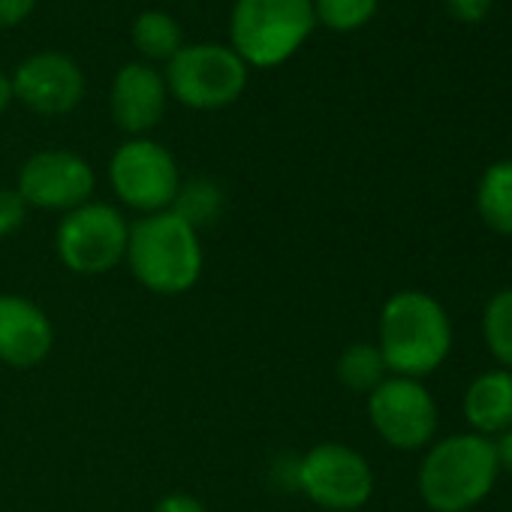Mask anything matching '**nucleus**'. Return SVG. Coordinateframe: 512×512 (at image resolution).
<instances>
[{"label":"nucleus","mask_w":512,"mask_h":512,"mask_svg":"<svg viewBox=\"0 0 512 512\" xmlns=\"http://www.w3.org/2000/svg\"><path fill=\"white\" fill-rule=\"evenodd\" d=\"M377 347L395 377H428L452 350L449 314L434 296L422 290H401L383 305Z\"/></svg>","instance_id":"1"},{"label":"nucleus","mask_w":512,"mask_h":512,"mask_svg":"<svg viewBox=\"0 0 512 512\" xmlns=\"http://www.w3.org/2000/svg\"><path fill=\"white\" fill-rule=\"evenodd\" d=\"M500 473L497 446L482 434H452L428 449L419 464V494L434 512H470Z\"/></svg>","instance_id":"2"},{"label":"nucleus","mask_w":512,"mask_h":512,"mask_svg":"<svg viewBox=\"0 0 512 512\" xmlns=\"http://www.w3.org/2000/svg\"><path fill=\"white\" fill-rule=\"evenodd\" d=\"M127 263L142 287L160 296L187 293L202 275V247L196 229L172 208L130 226Z\"/></svg>","instance_id":"3"},{"label":"nucleus","mask_w":512,"mask_h":512,"mask_svg":"<svg viewBox=\"0 0 512 512\" xmlns=\"http://www.w3.org/2000/svg\"><path fill=\"white\" fill-rule=\"evenodd\" d=\"M314 0H238L232 10L235 55L253 67H278L314 31Z\"/></svg>","instance_id":"4"},{"label":"nucleus","mask_w":512,"mask_h":512,"mask_svg":"<svg viewBox=\"0 0 512 512\" xmlns=\"http://www.w3.org/2000/svg\"><path fill=\"white\" fill-rule=\"evenodd\" d=\"M130 226L121 211L103 202H85L58 226L61 263L79 275H106L127 256Z\"/></svg>","instance_id":"5"},{"label":"nucleus","mask_w":512,"mask_h":512,"mask_svg":"<svg viewBox=\"0 0 512 512\" xmlns=\"http://www.w3.org/2000/svg\"><path fill=\"white\" fill-rule=\"evenodd\" d=\"M247 64L223 46H187L166 67V91L190 109H220L241 97Z\"/></svg>","instance_id":"6"},{"label":"nucleus","mask_w":512,"mask_h":512,"mask_svg":"<svg viewBox=\"0 0 512 512\" xmlns=\"http://www.w3.org/2000/svg\"><path fill=\"white\" fill-rule=\"evenodd\" d=\"M299 488L323 509L353 512L374 494V470L350 446L323 443L299 461Z\"/></svg>","instance_id":"7"},{"label":"nucleus","mask_w":512,"mask_h":512,"mask_svg":"<svg viewBox=\"0 0 512 512\" xmlns=\"http://www.w3.org/2000/svg\"><path fill=\"white\" fill-rule=\"evenodd\" d=\"M374 431L395 449H422L437 431V404L431 392L410 377H386L368 395Z\"/></svg>","instance_id":"8"},{"label":"nucleus","mask_w":512,"mask_h":512,"mask_svg":"<svg viewBox=\"0 0 512 512\" xmlns=\"http://www.w3.org/2000/svg\"><path fill=\"white\" fill-rule=\"evenodd\" d=\"M109 178L115 193L136 211H166L178 196V166L172 154L151 142V139H133L124 142L109 166Z\"/></svg>","instance_id":"9"},{"label":"nucleus","mask_w":512,"mask_h":512,"mask_svg":"<svg viewBox=\"0 0 512 512\" xmlns=\"http://www.w3.org/2000/svg\"><path fill=\"white\" fill-rule=\"evenodd\" d=\"M19 193L34 208L73 211L94 193V172L73 151H40L22 166Z\"/></svg>","instance_id":"10"},{"label":"nucleus","mask_w":512,"mask_h":512,"mask_svg":"<svg viewBox=\"0 0 512 512\" xmlns=\"http://www.w3.org/2000/svg\"><path fill=\"white\" fill-rule=\"evenodd\" d=\"M13 94L40 115H67L85 97V76L73 58L61 52H43L16 70Z\"/></svg>","instance_id":"11"},{"label":"nucleus","mask_w":512,"mask_h":512,"mask_svg":"<svg viewBox=\"0 0 512 512\" xmlns=\"http://www.w3.org/2000/svg\"><path fill=\"white\" fill-rule=\"evenodd\" d=\"M55 344L49 317L22 296H0V362L13 368L40 365Z\"/></svg>","instance_id":"12"},{"label":"nucleus","mask_w":512,"mask_h":512,"mask_svg":"<svg viewBox=\"0 0 512 512\" xmlns=\"http://www.w3.org/2000/svg\"><path fill=\"white\" fill-rule=\"evenodd\" d=\"M166 109V82L148 64H127L112 85V115L127 133H148Z\"/></svg>","instance_id":"13"},{"label":"nucleus","mask_w":512,"mask_h":512,"mask_svg":"<svg viewBox=\"0 0 512 512\" xmlns=\"http://www.w3.org/2000/svg\"><path fill=\"white\" fill-rule=\"evenodd\" d=\"M464 419L473 428V434L482 437H500L512 428V371L494 368L479 374L461 401Z\"/></svg>","instance_id":"14"},{"label":"nucleus","mask_w":512,"mask_h":512,"mask_svg":"<svg viewBox=\"0 0 512 512\" xmlns=\"http://www.w3.org/2000/svg\"><path fill=\"white\" fill-rule=\"evenodd\" d=\"M476 211L491 232L512 238V160L491 163L482 172L476 187Z\"/></svg>","instance_id":"15"},{"label":"nucleus","mask_w":512,"mask_h":512,"mask_svg":"<svg viewBox=\"0 0 512 512\" xmlns=\"http://www.w3.org/2000/svg\"><path fill=\"white\" fill-rule=\"evenodd\" d=\"M133 46L151 61H172L181 52V28L172 16L148 10L133 22Z\"/></svg>","instance_id":"16"},{"label":"nucleus","mask_w":512,"mask_h":512,"mask_svg":"<svg viewBox=\"0 0 512 512\" xmlns=\"http://www.w3.org/2000/svg\"><path fill=\"white\" fill-rule=\"evenodd\" d=\"M386 362L377 344H353L341 353L338 359V380L350 392L371 395L383 380H386Z\"/></svg>","instance_id":"17"},{"label":"nucleus","mask_w":512,"mask_h":512,"mask_svg":"<svg viewBox=\"0 0 512 512\" xmlns=\"http://www.w3.org/2000/svg\"><path fill=\"white\" fill-rule=\"evenodd\" d=\"M482 338L488 353L512 371V287L494 293L482 311Z\"/></svg>","instance_id":"18"},{"label":"nucleus","mask_w":512,"mask_h":512,"mask_svg":"<svg viewBox=\"0 0 512 512\" xmlns=\"http://www.w3.org/2000/svg\"><path fill=\"white\" fill-rule=\"evenodd\" d=\"M172 211L184 217L193 229L202 223H211L220 211V190L208 181H190L184 190L178 187V196L172 202Z\"/></svg>","instance_id":"19"},{"label":"nucleus","mask_w":512,"mask_h":512,"mask_svg":"<svg viewBox=\"0 0 512 512\" xmlns=\"http://www.w3.org/2000/svg\"><path fill=\"white\" fill-rule=\"evenodd\" d=\"M377 0H317L314 16L332 31H356L371 22Z\"/></svg>","instance_id":"20"},{"label":"nucleus","mask_w":512,"mask_h":512,"mask_svg":"<svg viewBox=\"0 0 512 512\" xmlns=\"http://www.w3.org/2000/svg\"><path fill=\"white\" fill-rule=\"evenodd\" d=\"M28 214V202L19 190H0V238L13 235Z\"/></svg>","instance_id":"21"},{"label":"nucleus","mask_w":512,"mask_h":512,"mask_svg":"<svg viewBox=\"0 0 512 512\" xmlns=\"http://www.w3.org/2000/svg\"><path fill=\"white\" fill-rule=\"evenodd\" d=\"M494 0H446V10L458 19V22H467V25H476L488 16Z\"/></svg>","instance_id":"22"},{"label":"nucleus","mask_w":512,"mask_h":512,"mask_svg":"<svg viewBox=\"0 0 512 512\" xmlns=\"http://www.w3.org/2000/svg\"><path fill=\"white\" fill-rule=\"evenodd\" d=\"M37 0H0V28H13L31 16Z\"/></svg>","instance_id":"23"},{"label":"nucleus","mask_w":512,"mask_h":512,"mask_svg":"<svg viewBox=\"0 0 512 512\" xmlns=\"http://www.w3.org/2000/svg\"><path fill=\"white\" fill-rule=\"evenodd\" d=\"M154 512H205V506L196 500V497H187V494H169L163 497Z\"/></svg>","instance_id":"24"},{"label":"nucleus","mask_w":512,"mask_h":512,"mask_svg":"<svg viewBox=\"0 0 512 512\" xmlns=\"http://www.w3.org/2000/svg\"><path fill=\"white\" fill-rule=\"evenodd\" d=\"M497 446V461H500V470H506L512 476V428L506 434H500V440L494 443Z\"/></svg>","instance_id":"25"},{"label":"nucleus","mask_w":512,"mask_h":512,"mask_svg":"<svg viewBox=\"0 0 512 512\" xmlns=\"http://www.w3.org/2000/svg\"><path fill=\"white\" fill-rule=\"evenodd\" d=\"M13 97H16V94H13V79H7L4 73H0V112H4V109L10 106Z\"/></svg>","instance_id":"26"}]
</instances>
